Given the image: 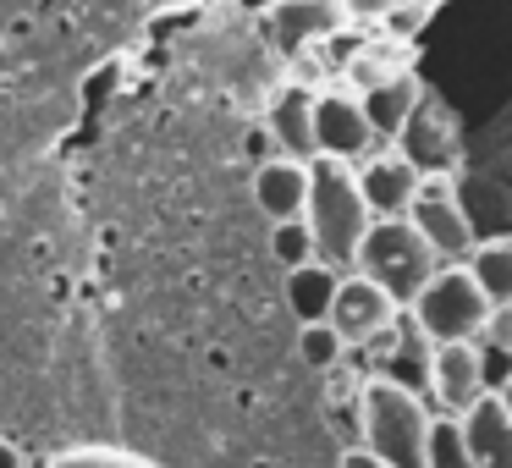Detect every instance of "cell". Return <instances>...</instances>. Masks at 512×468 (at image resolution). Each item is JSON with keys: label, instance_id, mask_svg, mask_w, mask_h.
<instances>
[{"label": "cell", "instance_id": "6da1fadb", "mask_svg": "<svg viewBox=\"0 0 512 468\" xmlns=\"http://www.w3.org/2000/svg\"><path fill=\"white\" fill-rule=\"evenodd\" d=\"M309 232L320 243V259L336 270H358V248H364L369 226L380 221L364 199V182L347 160L320 155L314 160V193H309Z\"/></svg>", "mask_w": 512, "mask_h": 468}, {"label": "cell", "instance_id": "7a4b0ae2", "mask_svg": "<svg viewBox=\"0 0 512 468\" xmlns=\"http://www.w3.org/2000/svg\"><path fill=\"white\" fill-rule=\"evenodd\" d=\"M430 430L435 413L419 391L397 386L386 375H369L364 386V446L391 468H430Z\"/></svg>", "mask_w": 512, "mask_h": 468}, {"label": "cell", "instance_id": "3957f363", "mask_svg": "<svg viewBox=\"0 0 512 468\" xmlns=\"http://www.w3.org/2000/svg\"><path fill=\"white\" fill-rule=\"evenodd\" d=\"M358 270H364L369 281H380L402 309H413V298H419L435 281V270H441V254H435L430 237H424L408 215H380V221L369 226L364 248H358Z\"/></svg>", "mask_w": 512, "mask_h": 468}, {"label": "cell", "instance_id": "277c9868", "mask_svg": "<svg viewBox=\"0 0 512 468\" xmlns=\"http://www.w3.org/2000/svg\"><path fill=\"white\" fill-rule=\"evenodd\" d=\"M490 309H496V303L485 298V287H479V276L468 265H441L430 287L413 298V320H419L435 342H479Z\"/></svg>", "mask_w": 512, "mask_h": 468}, {"label": "cell", "instance_id": "5b68a950", "mask_svg": "<svg viewBox=\"0 0 512 468\" xmlns=\"http://www.w3.org/2000/svg\"><path fill=\"white\" fill-rule=\"evenodd\" d=\"M408 221L430 237V248L441 254V265H468V259H474V248H479L474 221H468L463 199H457V182L446 177V171H430V177H424Z\"/></svg>", "mask_w": 512, "mask_h": 468}, {"label": "cell", "instance_id": "8992f818", "mask_svg": "<svg viewBox=\"0 0 512 468\" xmlns=\"http://www.w3.org/2000/svg\"><path fill=\"white\" fill-rule=\"evenodd\" d=\"M353 28L347 0H276V12L265 17V34L281 56H303L314 45H331Z\"/></svg>", "mask_w": 512, "mask_h": 468}, {"label": "cell", "instance_id": "52a82bcc", "mask_svg": "<svg viewBox=\"0 0 512 468\" xmlns=\"http://www.w3.org/2000/svg\"><path fill=\"white\" fill-rule=\"evenodd\" d=\"M402 320V303L391 298L380 281H369L364 270L342 276V292H336V309H331V325L347 336V347H369Z\"/></svg>", "mask_w": 512, "mask_h": 468}, {"label": "cell", "instance_id": "ba28073f", "mask_svg": "<svg viewBox=\"0 0 512 468\" xmlns=\"http://www.w3.org/2000/svg\"><path fill=\"white\" fill-rule=\"evenodd\" d=\"M314 133H320V155H331V160H369L375 155V127H369V111H364V100L358 94H347V89H331V94H320L314 100Z\"/></svg>", "mask_w": 512, "mask_h": 468}, {"label": "cell", "instance_id": "9c48e42d", "mask_svg": "<svg viewBox=\"0 0 512 468\" xmlns=\"http://www.w3.org/2000/svg\"><path fill=\"white\" fill-rule=\"evenodd\" d=\"M358 182L375 215H408L424 188V166L402 149H375L369 160H358Z\"/></svg>", "mask_w": 512, "mask_h": 468}, {"label": "cell", "instance_id": "30bf717a", "mask_svg": "<svg viewBox=\"0 0 512 468\" xmlns=\"http://www.w3.org/2000/svg\"><path fill=\"white\" fill-rule=\"evenodd\" d=\"M375 347H380V375H386V380L419 391V397L430 391V380H435V347H441V342H435V336L413 320V309L402 314V320L391 325Z\"/></svg>", "mask_w": 512, "mask_h": 468}, {"label": "cell", "instance_id": "8fae6325", "mask_svg": "<svg viewBox=\"0 0 512 468\" xmlns=\"http://www.w3.org/2000/svg\"><path fill=\"white\" fill-rule=\"evenodd\" d=\"M430 397L441 413H457L463 419L479 397H490L485 386V358H479V342H441L435 347V380Z\"/></svg>", "mask_w": 512, "mask_h": 468}, {"label": "cell", "instance_id": "7c38bea8", "mask_svg": "<svg viewBox=\"0 0 512 468\" xmlns=\"http://www.w3.org/2000/svg\"><path fill=\"white\" fill-rule=\"evenodd\" d=\"M309 193H314V160H265L254 171V204L265 210L270 226L281 221H303L309 215Z\"/></svg>", "mask_w": 512, "mask_h": 468}, {"label": "cell", "instance_id": "4fadbf2b", "mask_svg": "<svg viewBox=\"0 0 512 468\" xmlns=\"http://www.w3.org/2000/svg\"><path fill=\"white\" fill-rule=\"evenodd\" d=\"M314 100L320 94L303 89V83H287L276 100L265 105V133L276 144V155L287 160H320V133H314Z\"/></svg>", "mask_w": 512, "mask_h": 468}, {"label": "cell", "instance_id": "5bb4252c", "mask_svg": "<svg viewBox=\"0 0 512 468\" xmlns=\"http://www.w3.org/2000/svg\"><path fill=\"white\" fill-rule=\"evenodd\" d=\"M358 100H364V111H369V127H375V138H380V144H391V138H402V133H408V122L419 116L424 83L413 78V67H402V72H391V78H380V83H369V89H358Z\"/></svg>", "mask_w": 512, "mask_h": 468}, {"label": "cell", "instance_id": "9a60e30c", "mask_svg": "<svg viewBox=\"0 0 512 468\" xmlns=\"http://www.w3.org/2000/svg\"><path fill=\"white\" fill-rule=\"evenodd\" d=\"M463 430H468V446H474L479 468H512V413L496 391L479 397L474 408L463 413Z\"/></svg>", "mask_w": 512, "mask_h": 468}, {"label": "cell", "instance_id": "2e32d148", "mask_svg": "<svg viewBox=\"0 0 512 468\" xmlns=\"http://www.w3.org/2000/svg\"><path fill=\"white\" fill-rule=\"evenodd\" d=\"M336 292H342V276H336V265H325V259L287 270V303H292V314H298V325L331 320Z\"/></svg>", "mask_w": 512, "mask_h": 468}, {"label": "cell", "instance_id": "e0dca14e", "mask_svg": "<svg viewBox=\"0 0 512 468\" xmlns=\"http://www.w3.org/2000/svg\"><path fill=\"white\" fill-rule=\"evenodd\" d=\"M468 270L479 276V287H485V298L496 303H512V237H490V243L474 248V259H468Z\"/></svg>", "mask_w": 512, "mask_h": 468}, {"label": "cell", "instance_id": "ac0fdd59", "mask_svg": "<svg viewBox=\"0 0 512 468\" xmlns=\"http://www.w3.org/2000/svg\"><path fill=\"white\" fill-rule=\"evenodd\" d=\"M298 358L314 369V375H331V369H342V358H347V336L336 331L331 320L303 325L298 331Z\"/></svg>", "mask_w": 512, "mask_h": 468}, {"label": "cell", "instance_id": "d6986e66", "mask_svg": "<svg viewBox=\"0 0 512 468\" xmlns=\"http://www.w3.org/2000/svg\"><path fill=\"white\" fill-rule=\"evenodd\" d=\"M430 468H479L474 446H468V430L457 413H441L430 430Z\"/></svg>", "mask_w": 512, "mask_h": 468}, {"label": "cell", "instance_id": "ffe728a7", "mask_svg": "<svg viewBox=\"0 0 512 468\" xmlns=\"http://www.w3.org/2000/svg\"><path fill=\"white\" fill-rule=\"evenodd\" d=\"M270 248H276V259H281L287 270L314 265V259H320V243H314L309 221H281V226H270Z\"/></svg>", "mask_w": 512, "mask_h": 468}, {"label": "cell", "instance_id": "44dd1931", "mask_svg": "<svg viewBox=\"0 0 512 468\" xmlns=\"http://www.w3.org/2000/svg\"><path fill=\"white\" fill-rule=\"evenodd\" d=\"M430 23V6H413V0H397V12L380 23V34L397 39V45H408V39H419V28Z\"/></svg>", "mask_w": 512, "mask_h": 468}, {"label": "cell", "instance_id": "7402d4cb", "mask_svg": "<svg viewBox=\"0 0 512 468\" xmlns=\"http://www.w3.org/2000/svg\"><path fill=\"white\" fill-rule=\"evenodd\" d=\"M479 358H485V386L501 391L512 380V347H496V342H479Z\"/></svg>", "mask_w": 512, "mask_h": 468}, {"label": "cell", "instance_id": "603a6c76", "mask_svg": "<svg viewBox=\"0 0 512 468\" xmlns=\"http://www.w3.org/2000/svg\"><path fill=\"white\" fill-rule=\"evenodd\" d=\"M397 12V0H347V17H353V28H380L386 17Z\"/></svg>", "mask_w": 512, "mask_h": 468}, {"label": "cell", "instance_id": "cb8c5ba5", "mask_svg": "<svg viewBox=\"0 0 512 468\" xmlns=\"http://www.w3.org/2000/svg\"><path fill=\"white\" fill-rule=\"evenodd\" d=\"M479 342L512 347V303H501V309H490V320H485V331H479Z\"/></svg>", "mask_w": 512, "mask_h": 468}, {"label": "cell", "instance_id": "d4e9b609", "mask_svg": "<svg viewBox=\"0 0 512 468\" xmlns=\"http://www.w3.org/2000/svg\"><path fill=\"white\" fill-rule=\"evenodd\" d=\"M342 468H391V463H380L369 446H353V452H342Z\"/></svg>", "mask_w": 512, "mask_h": 468}, {"label": "cell", "instance_id": "484cf974", "mask_svg": "<svg viewBox=\"0 0 512 468\" xmlns=\"http://www.w3.org/2000/svg\"><path fill=\"white\" fill-rule=\"evenodd\" d=\"M237 12H248V17H270V12H276V0H237Z\"/></svg>", "mask_w": 512, "mask_h": 468}, {"label": "cell", "instance_id": "4316f807", "mask_svg": "<svg viewBox=\"0 0 512 468\" xmlns=\"http://www.w3.org/2000/svg\"><path fill=\"white\" fill-rule=\"evenodd\" d=\"M0 468H23V457H17V446L0 441Z\"/></svg>", "mask_w": 512, "mask_h": 468}, {"label": "cell", "instance_id": "83f0119b", "mask_svg": "<svg viewBox=\"0 0 512 468\" xmlns=\"http://www.w3.org/2000/svg\"><path fill=\"white\" fill-rule=\"evenodd\" d=\"M496 397H501V402H507V413H512V380H507V386H501V391H496Z\"/></svg>", "mask_w": 512, "mask_h": 468}, {"label": "cell", "instance_id": "f1b7e54d", "mask_svg": "<svg viewBox=\"0 0 512 468\" xmlns=\"http://www.w3.org/2000/svg\"><path fill=\"white\" fill-rule=\"evenodd\" d=\"M413 6H430V12H435V6H441V0H413Z\"/></svg>", "mask_w": 512, "mask_h": 468}]
</instances>
